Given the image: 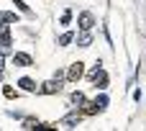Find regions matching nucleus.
Returning <instances> with one entry per match:
<instances>
[{"instance_id": "nucleus-12", "label": "nucleus", "mask_w": 146, "mask_h": 131, "mask_svg": "<svg viewBox=\"0 0 146 131\" xmlns=\"http://www.w3.org/2000/svg\"><path fill=\"white\" fill-rule=\"evenodd\" d=\"M23 126H26V129H38V121H33V118H26V121H23Z\"/></svg>"}, {"instance_id": "nucleus-5", "label": "nucleus", "mask_w": 146, "mask_h": 131, "mask_svg": "<svg viewBox=\"0 0 146 131\" xmlns=\"http://www.w3.org/2000/svg\"><path fill=\"white\" fill-rule=\"evenodd\" d=\"M13 62H15L18 67H31V64H33V59H31V54H23V51H18V54H13Z\"/></svg>"}, {"instance_id": "nucleus-14", "label": "nucleus", "mask_w": 146, "mask_h": 131, "mask_svg": "<svg viewBox=\"0 0 146 131\" xmlns=\"http://www.w3.org/2000/svg\"><path fill=\"white\" fill-rule=\"evenodd\" d=\"M69 21H72V13H69V10H67V13H64V15H62V26H69Z\"/></svg>"}, {"instance_id": "nucleus-2", "label": "nucleus", "mask_w": 146, "mask_h": 131, "mask_svg": "<svg viewBox=\"0 0 146 131\" xmlns=\"http://www.w3.org/2000/svg\"><path fill=\"white\" fill-rule=\"evenodd\" d=\"M82 75H85V67H82V62H74V64L69 67V72H67V80H69V82H77Z\"/></svg>"}, {"instance_id": "nucleus-4", "label": "nucleus", "mask_w": 146, "mask_h": 131, "mask_svg": "<svg viewBox=\"0 0 146 131\" xmlns=\"http://www.w3.org/2000/svg\"><path fill=\"white\" fill-rule=\"evenodd\" d=\"M100 111H103V108L98 106V100H85V103H82V113H85V116H95V113H100Z\"/></svg>"}, {"instance_id": "nucleus-11", "label": "nucleus", "mask_w": 146, "mask_h": 131, "mask_svg": "<svg viewBox=\"0 0 146 131\" xmlns=\"http://www.w3.org/2000/svg\"><path fill=\"white\" fill-rule=\"evenodd\" d=\"M72 103H74V106H82V103H85V95H82V93H72Z\"/></svg>"}, {"instance_id": "nucleus-1", "label": "nucleus", "mask_w": 146, "mask_h": 131, "mask_svg": "<svg viewBox=\"0 0 146 131\" xmlns=\"http://www.w3.org/2000/svg\"><path fill=\"white\" fill-rule=\"evenodd\" d=\"M90 82H92L95 88H100V90H105V88H108V75H105V70L100 67V62H98V67L90 72Z\"/></svg>"}, {"instance_id": "nucleus-9", "label": "nucleus", "mask_w": 146, "mask_h": 131, "mask_svg": "<svg viewBox=\"0 0 146 131\" xmlns=\"http://www.w3.org/2000/svg\"><path fill=\"white\" fill-rule=\"evenodd\" d=\"M5 18L0 15V39H10V31H8V23H3Z\"/></svg>"}, {"instance_id": "nucleus-13", "label": "nucleus", "mask_w": 146, "mask_h": 131, "mask_svg": "<svg viewBox=\"0 0 146 131\" xmlns=\"http://www.w3.org/2000/svg\"><path fill=\"white\" fill-rule=\"evenodd\" d=\"M72 39H74V36H72V33H64V36H62V39H59V44H62V46H67V44H69V41H72Z\"/></svg>"}, {"instance_id": "nucleus-3", "label": "nucleus", "mask_w": 146, "mask_h": 131, "mask_svg": "<svg viewBox=\"0 0 146 131\" xmlns=\"http://www.w3.org/2000/svg\"><path fill=\"white\" fill-rule=\"evenodd\" d=\"M62 90V82H59V77L56 80H49V82H44V88H41V93H46V95H54V93H59Z\"/></svg>"}, {"instance_id": "nucleus-17", "label": "nucleus", "mask_w": 146, "mask_h": 131, "mask_svg": "<svg viewBox=\"0 0 146 131\" xmlns=\"http://www.w3.org/2000/svg\"><path fill=\"white\" fill-rule=\"evenodd\" d=\"M3 57H5V54H0V72H3Z\"/></svg>"}, {"instance_id": "nucleus-16", "label": "nucleus", "mask_w": 146, "mask_h": 131, "mask_svg": "<svg viewBox=\"0 0 146 131\" xmlns=\"http://www.w3.org/2000/svg\"><path fill=\"white\" fill-rule=\"evenodd\" d=\"M98 106H100V108H105V106H108V98H105V95H100V98H98Z\"/></svg>"}, {"instance_id": "nucleus-6", "label": "nucleus", "mask_w": 146, "mask_h": 131, "mask_svg": "<svg viewBox=\"0 0 146 131\" xmlns=\"http://www.w3.org/2000/svg\"><path fill=\"white\" fill-rule=\"evenodd\" d=\"M92 26H95V18H92V13H82V15H80V28H82V31H90Z\"/></svg>"}, {"instance_id": "nucleus-7", "label": "nucleus", "mask_w": 146, "mask_h": 131, "mask_svg": "<svg viewBox=\"0 0 146 131\" xmlns=\"http://www.w3.org/2000/svg\"><path fill=\"white\" fill-rule=\"evenodd\" d=\"M18 85H21V88H23L26 93H33V90H36V82H33V80H28V77H23V80H21Z\"/></svg>"}, {"instance_id": "nucleus-10", "label": "nucleus", "mask_w": 146, "mask_h": 131, "mask_svg": "<svg viewBox=\"0 0 146 131\" xmlns=\"http://www.w3.org/2000/svg\"><path fill=\"white\" fill-rule=\"evenodd\" d=\"M90 44H92V36L90 33H82L80 36V46H90Z\"/></svg>"}, {"instance_id": "nucleus-15", "label": "nucleus", "mask_w": 146, "mask_h": 131, "mask_svg": "<svg viewBox=\"0 0 146 131\" xmlns=\"http://www.w3.org/2000/svg\"><path fill=\"white\" fill-rule=\"evenodd\" d=\"M3 95H5V98H15V90H13V88H3Z\"/></svg>"}, {"instance_id": "nucleus-8", "label": "nucleus", "mask_w": 146, "mask_h": 131, "mask_svg": "<svg viewBox=\"0 0 146 131\" xmlns=\"http://www.w3.org/2000/svg\"><path fill=\"white\" fill-rule=\"evenodd\" d=\"M62 124H64V126H77V124H80V113H69Z\"/></svg>"}]
</instances>
